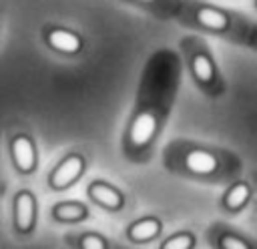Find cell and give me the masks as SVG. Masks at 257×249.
<instances>
[{
    "label": "cell",
    "instance_id": "cell-1",
    "mask_svg": "<svg viewBox=\"0 0 257 249\" xmlns=\"http://www.w3.org/2000/svg\"><path fill=\"white\" fill-rule=\"evenodd\" d=\"M185 62L181 52L161 46L143 64L133 106L128 110L120 153L131 165H147L157 155L161 137L179 98Z\"/></svg>",
    "mask_w": 257,
    "mask_h": 249
},
{
    "label": "cell",
    "instance_id": "cell-2",
    "mask_svg": "<svg viewBox=\"0 0 257 249\" xmlns=\"http://www.w3.org/2000/svg\"><path fill=\"white\" fill-rule=\"evenodd\" d=\"M161 163L167 173L201 185H227L245 169L233 149L193 139H171L161 151Z\"/></svg>",
    "mask_w": 257,
    "mask_h": 249
},
{
    "label": "cell",
    "instance_id": "cell-3",
    "mask_svg": "<svg viewBox=\"0 0 257 249\" xmlns=\"http://www.w3.org/2000/svg\"><path fill=\"white\" fill-rule=\"evenodd\" d=\"M179 26L221 38L229 44L257 52V20L245 12L225 8L207 0H183L181 12L175 20Z\"/></svg>",
    "mask_w": 257,
    "mask_h": 249
},
{
    "label": "cell",
    "instance_id": "cell-4",
    "mask_svg": "<svg viewBox=\"0 0 257 249\" xmlns=\"http://www.w3.org/2000/svg\"><path fill=\"white\" fill-rule=\"evenodd\" d=\"M179 52L195 88L209 100H219L227 94V80L223 70L201 32H189L179 40Z\"/></svg>",
    "mask_w": 257,
    "mask_h": 249
},
{
    "label": "cell",
    "instance_id": "cell-5",
    "mask_svg": "<svg viewBox=\"0 0 257 249\" xmlns=\"http://www.w3.org/2000/svg\"><path fill=\"white\" fill-rule=\"evenodd\" d=\"M6 149H8V159L16 175L20 177H32L38 171L40 165V155H38V145L34 135L28 129L16 127L8 131L6 135Z\"/></svg>",
    "mask_w": 257,
    "mask_h": 249
},
{
    "label": "cell",
    "instance_id": "cell-6",
    "mask_svg": "<svg viewBox=\"0 0 257 249\" xmlns=\"http://www.w3.org/2000/svg\"><path fill=\"white\" fill-rule=\"evenodd\" d=\"M88 169V157L80 149H72L64 153L54 167L46 175V189L52 193H64L72 189L86 173Z\"/></svg>",
    "mask_w": 257,
    "mask_h": 249
},
{
    "label": "cell",
    "instance_id": "cell-7",
    "mask_svg": "<svg viewBox=\"0 0 257 249\" xmlns=\"http://www.w3.org/2000/svg\"><path fill=\"white\" fill-rule=\"evenodd\" d=\"M38 215H40V205H38L36 193L28 187L16 189L12 195V203H10L12 233L18 239L32 237L38 227Z\"/></svg>",
    "mask_w": 257,
    "mask_h": 249
},
{
    "label": "cell",
    "instance_id": "cell-8",
    "mask_svg": "<svg viewBox=\"0 0 257 249\" xmlns=\"http://www.w3.org/2000/svg\"><path fill=\"white\" fill-rule=\"evenodd\" d=\"M40 40L50 52L64 56V58L80 56L86 46L82 32L70 26H64V24H56V22H48L40 28Z\"/></svg>",
    "mask_w": 257,
    "mask_h": 249
},
{
    "label": "cell",
    "instance_id": "cell-9",
    "mask_svg": "<svg viewBox=\"0 0 257 249\" xmlns=\"http://www.w3.org/2000/svg\"><path fill=\"white\" fill-rule=\"evenodd\" d=\"M205 241L213 249H257V239L227 221H215L205 229Z\"/></svg>",
    "mask_w": 257,
    "mask_h": 249
},
{
    "label": "cell",
    "instance_id": "cell-10",
    "mask_svg": "<svg viewBox=\"0 0 257 249\" xmlns=\"http://www.w3.org/2000/svg\"><path fill=\"white\" fill-rule=\"evenodd\" d=\"M86 197L90 203H94L98 209L106 213H120L126 209L128 201L120 187L106 179H92L86 185Z\"/></svg>",
    "mask_w": 257,
    "mask_h": 249
},
{
    "label": "cell",
    "instance_id": "cell-11",
    "mask_svg": "<svg viewBox=\"0 0 257 249\" xmlns=\"http://www.w3.org/2000/svg\"><path fill=\"white\" fill-rule=\"evenodd\" d=\"M255 193V187L247 179H235L225 185L221 197H219V209L227 215H239L247 209Z\"/></svg>",
    "mask_w": 257,
    "mask_h": 249
},
{
    "label": "cell",
    "instance_id": "cell-12",
    "mask_svg": "<svg viewBox=\"0 0 257 249\" xmlns=\"http://www.w3.org/2000/svg\"><path fill=\"white\" fill-rule=\"evenodd\" d=\"M165 229V223L159 215H143L139 219H133L126 227H124V237L128 243L133 245H147V243H155L157 239H161Z\"/></svg>",
    "mask_w": 257,
    "mask_h": 249
},
{
    "label": "cell",
    "instance_id": "cell-13",
    "mask_svg": "<svg viewBox=\"0 0 257 249\" xmlns=\"http://www.w3.org/2000/svg\"><path fill=\"white\" fill-rule=\"evenodd\" d=\"M90 217V209L84 201L66 199L50 207V219L58 225H80Z\"/></svg>",
    "mask_w": 257,
    "mask_h": 249
},
{
    "label": "cell",
    "instance_id": "cell-14",
    "mask_svg": "<svg viewBox=\"0 0 257 249\" xmlns=\"http://www.w3.org/2000/svg\"><path fill=\"white\" fill-rule=\"evenodd\" d=\"M145 14H151L153 18L161 20V22H169V20H177L183 0H120Z\"/></svg>",
    "mask_w": 257,
    "mask_h": 249
},
{
    "label": "cell",
    "instance_id": "cell-15",
    "mask_svg": "<svg viewBox=\"0 0 257 249\" xmlns=\"http://www.w3.org/2000/svg\"><path fill=\"white\" fill-rule=\"evenodd\" d=\"M62 243L66 247H70V249H110V247L116 245L104 233L90 231V229H84V231H68L62 237Z\"/></svg>",
    "mask_w": 257,
    "mask_h": 249
},
{
    "label": "cell",
    "instance_id": "cell-16",
    "mask_svg": "<svg viewBox=\"0 0 257 249\" xmlns=\"http://www.w3.org/2000/svg\"><path fill=\"white\" fill-rule=\"evenodd\" d=\"M197 235L191 229H179L159 241V249H195Z\"/></svg>",
    "mask_w": 257,
    "mask_h": 249
},
{
    "label": "cell",
    "instance_id": "cell-17",
    "mask_svg": "<svg viewBox=\"0 0 257 249\" xmlns=\"http://www.w3.org/2000/svg\"><path fill=\"white\" fill-rule=\"evenodd\" d=\"M253 8H255V10H257V0H253Z\"/></svg>",
    "mask_w": 257,
    "mask_h": 249
}]
</instances>
